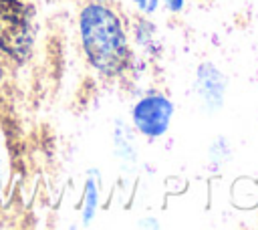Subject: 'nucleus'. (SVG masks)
Returning a JSON list of instances; mask_svg holds the SVG:
<instances>
[{
	"label": "nucleus",
	"instance_id": "1",
	"mask_svg": "<svg viewBox=\"0 0 258 230\" xmlns=\"http://www.w3.org/2000/svg\"><path fill=\"white\" fill-rule=\"evenodd\" d=\"M83 48L93 67L105 75H117L125 69L129 48L119 18L103 4H89L81 12Z\"/></svg>",
	"mask_w": 258,
	"mask_h": 230
},
{
	"label": "nucleus",
	"instance_id": "2",
	"mask_svg": "<svg viewBox=\"0 0 258 230\" xmlns=\"http://www.w3.org/2000/svg\"><path fill=\"white\" fill-rule=\"evenodd\" d=\"M34 42L32 12L20 0H0V48L14 61H26Z\"/></svg>",
	"mask_w": 258,
	"mask_h": 230
},
{
	"label": "nucleus",
	"instance_id": "3",
	"mask_svg": "<svg viewBox=\"0 0 258 230\" xmlns=\"http://www.w3.org/2000/svg\"><path fill=\"white\" fill-rule=\"evenodd\" d=\"M171 113H173V107L165 97L147 95L135 105L133 123L141 133H145L149 137H159L161 133H165Z\"/></svg>",
	"mask_w": 258,
	"mask_h": 230
},
{
	"label": "nucleus",
	"instance_id": "4",
	"mask_svg": "<svg viewBox=\"0 0 258 230\" xmlns=\"http://www.w3.org/2000/svg\"><path fill=\"white\" fill-rule=\"evenodd\" d=\"M198 89L200 95L204 97L206 105L210 107H220L222 97H224V77L214 65H202L198 69Z\"/></svg>",
	"mask_w": 258,
	"mask_h": 230
},
{
	"label": "nucleus",
	"instance_id": "5",
	"mask_svg": "<svg viewBox=\"0 0 258 230\" xmlns=\"http://www.w3.org/2000/svg\"><path fill=\"white\" fill-rule=\"evenodd\" d=\"M95 208H97V188H95V182L89 180V184H87V208H85V220H91V218H93Z\"/></svg>",
	"mask_w": 258,
	"mask_h": 230
},
{
	"label": "nucleus",
	"instance_id": "6",
	"mask_svg": "<svg viewBox=\"0 0 258 230\" xmlns=\"http://www.w3.org/2000/svg\"><path fill=\"white\" fill-rule=\"evenodd\" d=\"M141 12H153L159 4V0H133Z\"/></svg>",
	"mask_w": 258,
	"mask_h": 230
},
{
	"label": "nucleus",
	"instance_id": "7",
	"mask_svg": "<svg viewBox=\"0 0 258 230\" xmlns=\"http://www.w3.org/2000/svg\"><path fill=\"white\" fill-rule=\"evenodd\" d=\"M165 2V6L171 10V12H177V10H181V6H183V0H163Z\"/></svg>",
	"mask_w": 258,
	"mask_h": 230
},
{
	"label": "nucleus",
	"instance_id": "8",
	"mask_svg": "<svg viewBox=\"0 0 258 230\" xmlns=\"http://www.w3.org/2000/svg\"><path fill=\"white\" fill-rule=\"evenodd\" d=\"M0 79H2V69H0Z\"/></svg>",
	"mask_w": 258,
	"mask_h": 230
}]
</instances>
